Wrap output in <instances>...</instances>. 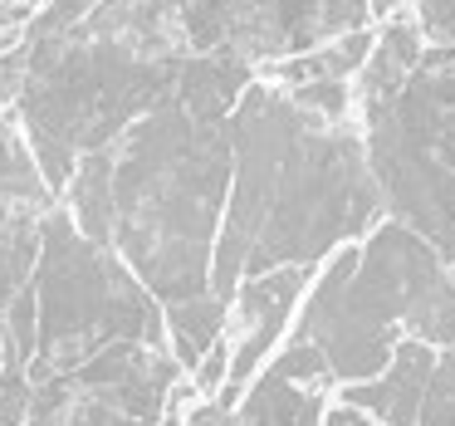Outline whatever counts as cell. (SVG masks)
Segmentation results:
<instances>
[{"label":"cell","mask_w":455,"mask_h":426,"mask_svg":"<svg viewBox=\"0 0 455 426\" xmlns=\"http://www.w3.org/2000/svg\"><path fill=\"white\" fill-rule=\"evenodd\" d=\"M230 142L235 197L211 265V289L220 299H235L245 279L269 269L318 265L382 211L363 133L314 118L265 79L240 99Z\"/></svg>","instance_id":"1"},{"label":"cell","mask_w":455,"mask_h":426,"mask_svg":"<svg viewBox=\"0 0 455 426\" xmlns=\"http://www.w3.org/2000/svg\"><path fill=\"white\" fill-rule=\"evenodd\" d=\"M226 181L230 118H201L177 93H167L113 142V245L152 299H162V309L211 289V240Z\"/></svg>","instance_id":"2"},{"label":"cell","mask_w":455,"mask_h":426,"mask_svg":"<svg viewBox=\"0 0 455 426\" xmlns=\"http://www.w3.org/2000/svg\"><path fill=\"white\" fill-rule=\"evenodd\" d=\"M363 113L367 162H372V177L382 187V206L421 240H431L445 265H455V172L435 157L421 128L392 99Z\"/></svg>","instance_id":"3"},{"label":"cell","mask_w":455,"mask_h":426,"mask_svg":"<svg viewBox=\"0 0 455 426\" xmlns=\"http://www.w3.org/2000/svg\"><path fill=\"white\" fill-rule=\"evenodd\" d=\"M426 50H431V40L421 35V25H416V15H411V11H406L402 20H392L382 35H377L372 60H367V64H363V74L353 79L357 103H363V109H377V103L396 99V93H402L406 84H411V74L421 69Z\"/></svg>","instance_id":"4"},{"label":"cell","mask_w":455,"mask_h":426,"mask_svg":"<svg viewBox=\"0 0 455 426\" xmlns=\"http://www.w3.org/2000/svg\"><path fill=\"white\" fill-rule=\"evenodd\" d=\"M328 392L318 387H299L289 377H279L275 367L255 377V387L245 392V402L235 406L240 426H323L328 416Z\"/></svg>","instance_id":"5"},{"label":"cell","mask_w":455,"mask_h":426,"mask_svg":"<svg viewBox=\"0 0 455 426\" xmlns=\"http://www.w3.org/2000/svg\"><path fill=\"white\" fill-rule=\"evenodd\" d=\"M64 211L79 221V230L99 245H113L118 230V191H113V148H99L79 162L74 181L64 187Z\"/></svg>","instance_id":"6"},{"label":"cell","mask_w":455,"mask_h":426,"mask_svg":"<svg viewBox=\"0 0 455 426\" xmlns=\"http://www.w3.org/2000/svg\"><path fill=\"white\" fill-rule=\"evenodd\" d=\"M162 314H167L172 353H177V363L191 373V367H196L201 358H206L220 338H226V328H230V299H220L216 289H206V294H196V299H177V304H167Z\"/></svg>","instance_id":"7"},{"label":"cell","mask_w":455,"mask_h":426,"mask_svg":"<svg viewBox=\"0 0 455 426\" xmlns=\"http://www.w3.org/2000/svg\"><path fill=\"white\" fill-rule=\"evenodd\" d=\"M289 99L299 103L304 113H314V118L323 123H353V103H357V89L347 79H314L304 84V89H289Z\"/></svg>","instance_id":"8"},{"label":"cell","mask_w":455,"mask_h":426,"mask_svg":"<svg viewBox=\"0 0 455 426\" xmlns=\"http://www.w3.org/2000/svg\"><path fill=\"white\" fill-rule=\"evenodd\" d=\"M421 426H455V348L441 353V367H435L421 406Z\"/></svg>","instance_id":"9"},{"label":"cell","mask_w":455,"mask_h":426,"mask_svg":"<svg viewBox=\"0 0 455 426\" xmlns=\"http://www.w3.org/2000/svg\"><path fill=\"white\" fill-rule=\"evenodd\" d=\"M230 363H235V343H230V334H226L196 367H191V382H196V392H201V397H220V392H226Z\"/></svg>","instance_id":"10"},{"label":"cell","mask_w":455,"mask_h":426,"mask_svg":"<svg viewBox=\"0 0 455 426\" xmlns=\"http://www.w3.org/2000/svg\"><path fill=\"white\" fill-rule=\"evenodd\" d=\"M411 15L431 44H455V0H411Z\"/></svg>","instance_id":"11"},{"label":"cell","mask_w":455,"mask_h":426,"mask_svg":"<svg viewBox=\"0 0 455 426\" xmlns=\"http://www.w3.org/2000/svg\"><path fill=\"white\" fill-rule=\"evenodd\" d=\"M323 426H377V422L367 412H357V406H347V402H333L323 416Z\"/></svg>","instance_id":"12"},{"label":"cell","mask_w":455,"mask_h":426,"mask_svg":"<svg viewBox=\"0 0 455 426\" xmlns=\"http://www.w3.org/2000/svg\"><path fill=\"white\" fill-rule=\"evenodd\" d=\"M0 5H15V11H40L44 0H0Z\"/></svg>","instance_id":"13"},{"label":"cell","mask_w":455,"mask_h":426,"mask_svg":"<svg viewBox=\"0 0 455 426\" xmlns=\"http://www.w3.org/2000/svg\"><path fill=\"white\" fill-rule=\"evenodd\" d=\"M451 275H455V265H451Z\"/></svg>","instance_id":"14"}]
</instances>
